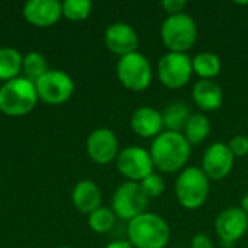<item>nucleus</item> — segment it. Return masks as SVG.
<instances>
[{"label": "nucleus", "instance_id": "1", "mask_svg": "<svg viewBox=\"0 0 248 248\" xmlns=\"http://www.w3.org/2000/svg\"><path fill=\"white\" fill-rule=\"evenodd\" d=\"M154 169L160 173L174 174L186 169L192 154V145L182 132L163 131L150 147Z\"/></svg>", "mask_w": 248, "mask_h": 248}, {"label": "nucleus", "instance_id": "2", "mask_svg": "<svg viewBox=\"0 0 248 248\" xmlns=\"http://www.w3.org/2000/svg\"><path fill=\"white\" fill-rule=\"evenodd\" d=\"M126 237L134 248H166L171 231L163 217L145 212L128 222Z\"/></svg>", "mask_w": 248, "mask_h": 248}, {"label": "nucleus", "instance_id": "3", "mask_svg": "<svg viewBox=\"0 0 248 248\" xmlns=\"http://www.w3.org/2000/svg\"><path fill=\"white\" fill-rule=\"evenodd\" d=\"M211 192V180L202 171L201 167H186L183 169L176 182L174 193L179 205L189 211H196L205 205Z\"/></svg>", "mask_w": 248, "mask_h": 248}, {"label": "nucleus", "instance_id": "4", "mask_svg": "<svg viewBox=\"0 0 248 248\" xmlns=\"http://www.w3.org/2000/svg\"><path fill=\"white\" fill-rule=\"evenodd\" d=\"M163 45L169 52L187 54L198 39V25L189 13H179L167 16L160 29Z\"/></svg>", "mask_w": 248, "mask_h": 248}, {"label": "nucleus", "instance_id": "5", "mask_svg": "<svg viewBox=\"0 0 248 248\" xmlns=\"http://www.w3.org/2000/svg\"><path fill=\"white\" fill-rule=\"evenodd\" d=\"M38 102L35 84L25 77L6 81L0 87V110L7 116H23L33 110Z\"/></svg>", "mask_w": 248, "mask_h": 248}, {"label": "nucleus", "instance_id": "6", "mask_svg": "<svg viewBox=\"0 0 248 248\" xmlns=\"http://www.w3.org/2000/svg\"><path fill=\"white\" fill-rule=\"evenodd\" d=\"M116 76L125 89L138 93L151 86L154 73L148 58L137 51L119 58L116 64Z\"/></svg>", "mask_w": 248, "mask_h": 248}, {"label": "nucleus", "instance_id": "7", "mask_svg": "<svg viewBox=\"0 0 248 248\" xmlns=\"http://www.w3.org/2000/svg\"><path fill=\"white\" fill-rule=\"evenodd\" d=\"M150 199L137 182H125L118 186L112 198V211L116 218L122 221H132L134 218L147 212Z\"/></svg>", "mask_w": 248, "mask_h": 248}, {"label": "nucleus", "instance_id": "8", "mask_svg": "<svg viewBox=\"0 0 248 248\" xmlns=\"http://www.w3.org/2000/svg\"><path fill=\"white\" fill-rule=\"evenodd\" d=\"M193 76L192 57L183 52H167L157 64V77L160 83L171 90L185 87Z\"/></svg>", "mask_w": 248, "mask_h": 248}, {"label": "nucleus", "instance_id": "9", "mask_svg": "<svg viewBox=\"0 0 248 248\" xmlns=\"http://www.w3.org/2000/svg\"><path fill=\"white\" fill-rule=\"evenodd\" d=\"M116 167L128 182H142L147 176L155 171L150 150L138 145H131L119 151L116 157Z\"/></svg>", "mask_w": 248, "mask_h": 248}, {"label": "nucleus", "instance_id": "10", "mask_svg": "<svg viewBox=\"0 0 248 248\" xmlns=\"http://www.w3.org/2000/svg\"><path fill=\"white\" fill-rule=\"evenodd\" d=\"M38 99L48 105H61L67 102L74 92L73 78L61 70H48L36 83Z\"/></svg>", "mask_w": 248, "mask_h": 248}, {"label": "nucleus", "instance_id": "11", "mask_svg": "<svg viewBox=\"0 0 248 248\" xmlns=\"http://www.w3.org/2000/svg\"><path fill=\"white\" fill-rule=\"evenodd\" d=\"M235 157L231 153L228 144L214 142L211 144L202 155V171L209 180L219 182L228 177L234 169Z\"/></svg>", "mask_w": 248, "mask_h": 248}, {"label": "nucleus", "instance_id": "12", "mask_svg": "<svg viewBox=\"0 0 248 248\" xmlns=\"http://www.w3.org/2000/svg\"><path fill=\"white\" fill-rule=\"evenodd\" d=\"M215 231L224 247L232 246L248 231V215L238 206H230L217 217Z\"/></svg>", "mask_w": 248, "mask_h": 248}, {"label": "nucleus", "instance_id": "13", "mask_svg": "<svg viewBox=\"0 0 248 248\" xmlns=\"http://www.w3.org/2000/svg\"><path fill=\"white\" fill-rule=\"evenodd\" d=\"M86 150L96 164L106 166L116 160L119 154V142L113 131L108 128H97L87 137Z\"/></svg>", "mask_w": 248, "mask_h": 248}, {"label": "nucleus", "instance_id": "14", "mask_svg": "<svg viewBox=\"0 0 248 248\" xmlns=\"http://www.w3.org/2000/svg\"><path fill=\"white\" fill-rule=\"evenodd\" d=\"M138 44V33L131 25L125 22H115L109 25L105 31L106 48L119 57L137 52Z\"/></svg>", "mask_w": 248, "mask_h": 248}, {"label": "nucleus", "instance_id": "15", "mask_svg": "<svg viewBox=\"0 0 248 248\" xmlns=\"http://www.w3.org/2000/svg\"><path fill=\"white\" fill-rule=\"evenodd\" d=\"M25 19L38 28L55 25L62 16V6L57 0H29L23 6Z\"/></svg>", "mask_w": 248, "mask_h": 248}, {"label": "nucleus", "instance_id": "16", "mask_svg": "<svg viewBox=\"0 0 248 248\" xmlns=\"http://www.w3.org/2000/svg\"><path fill=\"white\" fill-rule=\"evenodd\" d=\"M131 128L141 138H155L164 131L161 112L151 106H141L131 116Z\"/></svg>", "mask_w": 248, "mask_h": 248}, {"label": "nucleus", "instance_id": "17", "mask_svg": "<svg viewBox=\"0 0 248 248\" xmlns=\"http://www.w3.org/2000/svg\"><path fill=\"white\" fill-rule=\"evenodd\" d=\"M192 99L202 112H215L224 105V92L214 80H199L192 89Z\"/></svg>", "mask_w": 248, "mask_h": 248}, {"label": "nucleus", "instance_id": "18", "mask_svg": "<svg viewBox=\"0 0 248 248\" xmlns=\"http://www.w3.org/2000/svg\"><path fill=\"white\" fill-rule=\"evenodd\" d=\"M73 202L81 214L90 215L102 206V192L94 182L81 180L74 186Z\"/></svg>", "mask_w": 248, "mask_h": 248}, {"label": "nucleus", "instance_id": "19", "mask_svg": "<svg viewBox=\"0 0 248 248\" xmlns=\"http://www.w3.org/2000/svg\"><path fill=\"white\" fill-rule=\"evenodd\" d=\"M192 67L193 74H196L201 80H214L222 70V61L218 54L202 51L192 57Z\"/></svg>", "mask_w": 248, "mask_h": 248}, {"label": "nucleus", "instance_id": "20", "mask_svg": "<svg viewBox=\"0 0 248 248\" xmlns=\"http://www.w3.org/2000/svg\"><path fill=\"white\" fill-rule=\"evenodd\" d=\"M161 116L164 131L183 132L192 113L185 102H171L161 110Z\"/></svg>", "mask_w": 248, "mask_h": 248}, {"label": "nucleus", "instance_id": "21", "mask_svg": "<svg viewBox=\"0 0 248 248\" xmlns=\"http://www.w3.org/2000/svg\"><path fill=\"white\" fill-rule=\"evenodd\" d=\"M211 131H212V124L209 118L205 113L198 112V113H192L182 134L185 135L187 142L193 147V145H201L211 135Z\"/></svg>", "mask_w": 248, "mask_h": 248}, {"label": "nucleus", "instance_id": "22", "mask_svg": "<svg viewBox=\"0 0 248 248\" xmlns=\"http://www.w3.org/2000/svg\"><path fill=\"white\" fill-rule=\"evenodd\" d=\"M23 58L15 48L4 46L0 48V80L10 81L17 78V74L22 70Z\"/></svg>", "mask_w": 248, "mask_h": 248}, {"label": "nucleus", "instance_id": "23", "mask_svg": "<svg viewBox=\"0 0 248 248\" xmlns=\"http://www.w3.org/2000/svg\"><path fill=\"white\" fill-rule=\"evenodd\" d=\"M22 70L25 78L35 84L48 71V62L41 52H29L23 57Z\"/></svg>", "mask_w": 248, "mask_h": 248}, {"label": "nucleus", "instance_id": "24", "mask_svg": "<svg viewBox=\"0 0 248 248\" xmlns=\"http://www.w3.org/2000/svg\"><path fill=\"white\" fill-rule=\"evenodd\" d=\"M116 222V215L112 211V208H105L100 206L94 212L89 215V227L96 232V234H105L109 232Z\"/></svg>", "mask_w": 248, "mask_h": 248}, {"label": "nucleus", "instance_id": "25", "mask_svg": "<svg viewBox=\"0 0 248 248\" xmlns=\"http://www.w3.org/2000/svg\"><path fill=\"white\" fill-rule=\"evenodd\" d=\"M62 6V16L70 20H84L92 13L93 4L90 0H65L61 3Z\"/></svg>", "mask_w": 248, "mask_h": 248}, {"label": "nucleus", "instance_id": "26", "mask_svg": "<svg viewBox=\"0 0 248 248\" xmlns=\"http://www.w3.org/2000/svg\"><path fill=\"white\" fill-rule=\"evenodd\" d=\"M144 193L147 195L148 199H157L160 198L164 190H166V182L164 177L158 173H151L150 176H147L142 182H140Z\"/></svg>", "mask_w": 248, "mask_h": 248}, {"label": "nucleus", "instance_id": "27", "mask_svg": "<svg viewBox=\"0 0 248 248\" xmlns=\"http://www.w3.org/2000/svg\"><path fill=\"white\" fill-rule=\"evenodd\" d=\"M228 147L235 158H243L248 155V137L247 135H235L230 140Z\"/></svg>", "mask_w": 248, "mask_h": 248}, {"label": "nucleus", "instance_id": "28", "mask_svg": "<svg viewBox=\"0 0 248 248\" xmlns=\"http://www.w3.org/2000/svg\"><path fill=\"white\" fill-rule=\"evenodd\" d=\"M161 7L167 12L169 16L185 13V9L187 7V1L185 0H164L161 1Z\"/></svg>", "mask_w": 248, "mask_h": 248}, {"label": "nucleus", "instance_id": "29", "mask_svg": "<svg viewBox=\"0 0 248 248\" xmlns=\"http://www.w3.org/2000/svg\"><path fill=\"white\" fill-rule=\"evenodd\" d=\"M190 248H215L214 247V243L211 240L209 235L203 234V232H199L196 234L193 238H192V243H190Z\"/></svg>", "mask_w": 248, "mask_h": 248}, {"label": "nucleus", "instance_id": "30", "mask_svg": "<svg viewBox=\"0 0 248 248\" xmlns=\"http://www.w3.org/2000/svg\"><path fill=\"white\" fill-rule=\"evenodd\" d=\"M106 248H134L128 240H116V241H112L110 244H108Z\"/></svg>", "mask_w": 248, "mask_h": 248}, {"label": "nucleus", "instance_id": "31", "mask_svg": "<svg viewBox=\"0 0 248 248\" xmlns=\"http://www.w3.org/2000/svg\"><path fill=\"white\" fill-rule=\"evenodd\" d=\"M246 214L248 215V193L244 195V198H243V201H241V206H240Z\"/></svg>", "mask_w": 248, "mask_h": 248}, {"label": "nucleus", "instance_id": "32", "mask_svg": "<svg viewBox=\"0 0 248 248\" xmlns=\"http://www.w3.org/2000/svg\"><path fill=\"white\" fill-rule=\"evenodd\" d=\"M176 248H190V247H176Z\"/></svg>", "mask_w": 248, "mask_h": 248}, {"label": "nucleus", "instance_id": "33", "mask_svg": "<svg viewBox=\"0 0 248 248\" xmlns=\"http://www.w3.org/2000/svg\"><path fill=\"white\" fill-rule=\"evenodd\" d=\"M60 248H71V247H60Z\"/></svg>", "mask_w": 248, "mask_h": 248}]
</instances>
